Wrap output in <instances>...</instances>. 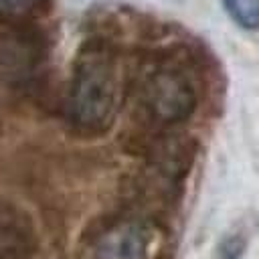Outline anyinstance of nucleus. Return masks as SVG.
I'll return each instance as SVG.
<instances>
[{
  "label": "nucleus",
  "mask_w": 259,
  "mask_h": 259,
  "mask_svg": "<svg viewBox=\"0 0 259 259\" xmlns=\"http://www.w3.org/2000/svg\"><path fill=\"white\" fill-rule=\"evenodd\" d=\"M117 93L119 77L111 51L99 42L83 47L77 55L67 93L71 125L83 134L107 130L115 117Z\"/></svg>",
  "instance_id": "obj_1"
},
{
  "label": "nucleus",
  "mask_w": 259,
  "mask_h": 259,
  "mask_svg": "<svg viewBox=\"0 0 259 259\" xmlns=\"http://www.w3.org/2000/svg\"><path fill=\"white\" fill-rule=\"evenodd\" d=\"M144 109L158 123L170 125L184 121L196 105L190 79L176 67H158L146 75L140 87Z\"/></svg>",
  "instance_id": "obj_2"
},
{
  "label": "nucleus",
  "mask_w": 259,
  "mask_h": 259,
  "mask_svg": "<svg viewBox=\"0 0 259 259\" xmlns=\"http://www.w3.org/2000/svg\"><path fill=\"white\" fill-rule=\"evenodd\" d=\"M150 233L134 217L103 221L85 237L79 259H148Z\"/></svg>",
  "instance_id": "obj_3"
},
{
  "label": "nucleus",
  "mask_w": 259,
  "mask_h": 259,
  "mask_svg": "<svg viewBox=\"0 0 259 259\" xmlns=\"http://www.w3.org/2000/svg\"><path fill=\"white\" fill-rule=\"evenodd\" d=\"M45 63V42L26 26H10L0 32V81L24 87L34 81Z\"/></svg>",
  "instance_id": "obj_4"
},
{
  "label": "nucleus",
  "mask_w": 259,
  "mask_h": 259,
  "mask_svg": "<svg viewBox=\"0 0 259 259\" xmlns=\"http://www.w3.org/2000/svg\"><path fill=\"white\" fill-rule=\"evenodd\" d=\"M38 249L30 219L14 204L0 202V259H32Z\"/></svg>",
  "instance_id": "obj_5"
},
{
  "label": "nucleus",
  "mask_w": 259,
  "mask_h": 259,
  "mask_svg": "<svg viewBox=\"0 0 259 259\" xmlns=\"http://www.w3.org/2000/svg\"><path fill=\"white\" fill-rule=\"evenodd\" d=\"M225 8L241 28H259V0H225Z\"/></svg>",
  "instance_id": "obj_6"
},
{
  "label": "nucleus",
  "mask_w": 259,
  "mask_h": 259,
  "mask_svg": "<svg viewBox=\"0 0 259 259\" xmlns=\"http://www.w3.org/2000/svg\"><path fill=\"white\" fill-rule=\"evenodd\" d=\"M36 6V0H0V20L16 26Z\"/></svg>",
  "instance_id": "obj_7"
}]
</instances>
